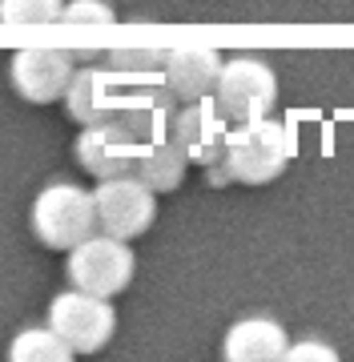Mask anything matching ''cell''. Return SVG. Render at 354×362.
<instances>
[{"label": "cell", "instance_id": "obj_15", "mask_svg": "<svg viewBox=\"0 0 354 362\" xmlns=\"http://www.w3.org/2000/svg\"><path fill=\"white\" fill-rule=\"evenodd\" d=\"M65 0H0L4 25H57Z\"/></svg>", "mask_w": 354, "mask_h": 362}, {"label": "cell", "instance_id": "obj_9", "mask_svg": "<svg viewBox=\"0 0 354 362\" xmlns=\"http://www.w3.org/2000/svg\"><path fill=\"white\" fill-rule=\"evenodd\" d=\"M73 157L89 177L101 181V177H117V173H133L141 149L129 137V129L113 117V121H101V125H81Z\"/></svg>", "mask_w": 354, "mask_h": 362}, {"label": "cell", "instance_id": "obj_5", "mask_svg": "<svg viewBox=\"0 0 354 362\" xmlns=\"http://www.w3.org/2000/svg\"><path fill=\"white\" fill-rule=\"evenodd\" d=\"M93 206H97V230L125 238V242L149 233L158 221V194L137 173L101 177L93 189Z\"/></svg>", "mask_w": 354, "mask_h": 362}, {"label": "cell", "instance_id": "obj_7", "mask_svg": "<svg viewBox=\"0 0 354 362\" xmlns=\"http://www.w3.org/2000/svg\"><path fill=\"white\" fill-rule=\"evenodd\" d=\"M230 133H234V121L218 109L213 97H201V101H185L177 109V121H173V137L185 145V153L194 165H218L225 157V145H230Z\"/></svg>", "mask_w": 354, "mask_h": 362}, {"label": "cell", "instance_id": "obj_11", "mask_svg": "<svg viewBox=\"0 0 354 362\" xmlns=\"http://www.w3.org/2000/svg\"><path fill=\"white\" fill-rule=\"evenodd\" d=\"M65 113L77 125H101L117 117V77L109 65H85L73 69V81L65 89Z\"/></svg>", "mask_w": 354, "mask_h": 362}, {"label": "cell", "instance_id": "obj_2", "mask_svg": "<svg viewBox=\"0 0 354 362\" xmlns=\"http://www.w3.org/2000/svg\"><path fill=\"white\" fill-rule=\"evenodd\" d=\"M28 221H33V233L45 250H65L69 254L77 242L97 233V206H93L89 189H81L73 181H53L37 194Z\"/></svg>", "mask_w": 354, "mask_h": 362}, {"label": "cell", "instance_id": "obj_3", "mask_svg": "<svg viewBox=\"0 0 354 362\" xmlns=\"http://www.w3.org/2000/svg\"><path fill=\"white\" fill-rule=\"evenodd\" d=\"M213 101L234 125H246V121H258V117H270L278 105V77L274 69L266 65L262 57H225L222 73H218V85H213Z\"/></svg>", "mask_w": 354, "mask_h": 362}, {"label": "cell", "instance_id": "obj_4", "mask_svg": "<svg viewBox=\"0 0 354 362\" xmlns=\"http://www.w3.org/2000/svg\"><path fill=\"white\" fill-rule=\"evenodd\" d=\"M133 270H137L133 246L105 230L77 242L69 250V266H65L69 282L77 290H89V294H101V298H117L133 282Z\"/></svg>", "mask_w": 354, "mask_h": 362}, {"label": "cell", "instance_id": "obj_14", "mask_svg": "<svg viewBox=\"0 0 354 362\" xmlns=\"http://www.w3.org/2000/svg\"><path fill=\"white\" fill-rule=\"evenodd\" d=\"M8 358L13 362H69L73 346L57 334L53 326H28L8 342Z\"/></svg>", "mask_w": 354, "mask_h": 362}, {"label": "cell", "instance_id": "obj_8", "mask_svg": "<svg viewBox=\"0 0 354 362\" xmlns=\"http://www.w3.org/2000/svg\"><path fill=\"white\" fill-rule=\"evenodd\" d=\"M73 69V57L61 49H20L8 65V81L28 105H53L65 97Z\"/></svg>", "mask_w": 354, "mask_h": 362}, {"label": "cell", "instance_id": "obj_12", "mask_svg": "<svg viewBox=\"0 0 354 362\" xmlns=\"http://www.w3.org/2000/svg\"><path fill=\"white\" fill-rule=\"evenodd\" d=\"M286 326L274 318H242L225 330L222 338V354L225 362H282L286 358Z\"/></svg>", "mask_w": 354, "mask_h": 362}, {"label": "cell", "instance_id": "obj_18", "mask_svg": "<svg viewBox=\"0 0 354 362\" xmlns=\"http://www.w3.org/2000/svg\"><path fill=\"white\" fill-rule=\"evenodd\" d=\"M286 358H290V362H298V358L338 362V350H334V346H326V342H314V338H310V342H298V346L290 342V346H286Z\"/></svg>", "mask_w": 354, "mask_h": 362}, {"label": "cell", "instance_id": "obj_17", "mask_svg": "<svg viewBox=\"0 0 354 362\" xmlns=\"http://www.w3.org/2000/svg\"><path fill=\"white\" fill-rule=\"evenodd\" d=\"M61 21L65 25H113L117 8L105 4V0H69L61 8Z\"/></svg>", "mask_w": 354, "mask_h": 362}, {"label": "cell", "instance_id": "obj_10", "mask_svg": "<svg viewBox=\"0 0 354 362\" xmlns=\"http://www.w3.org/2000/svg\"><path fill=\"white\" fill-rule=\"evenodd\" d=\"M222 52L206 49V45H182V49L165 52V65H161V77L170 85V93L177 101H201V97H213V85H218V73H222Z\"/></svg>", "mask_w": 354, "mask_h": 362}, {"label": "cell", "instance_id": "obj_1", "mask_svg": "<svg viewBox=\"0 0 354 362\" xmlns=\"http://www.w3.org/2000/svg\"><path fill=\"white\" fill-rule=\"evenodd\" d=\"M290 157H294L290 129L270 113L246 121V125H234L222 165L230 169V181H237V185H270L286 173Z\"/></svg>", "mask_w": 354, "mask_h": 362}, {"label": "cell", "instance_id": "obj_13", "mask_svg": "<svg viewBox=\"0 0 354 362\" xmlns=\"http://www.w3.org/2000/svg\"><path fill=\"white\" fill-rule=\"evenodd\" d=\"M189 153H185V145L177 141V137H165V141L149 145L141 157H137V165H133V173L153 189V194H173V189H182L185 173H189Z\"/></svg>", "mask_w": 354, "mask_h": 362}, {"label": "cell", "instance_id": "obj_6", "mask_svg": "<svg viewBox=\"0 0 354 362\" xmlns=\"http://www.w3.org/2000/svg\"><path fill=\"white\" fill-rule=\"evenodd\" d=\"M49 326L73 346V354H97L117 334V310L109 298L73 286L49 302Z\"/></svg>", "mask_w": 354, "mask_h": 362}, {"label": "cell", "instance_id": "obj_16", "mask_svg": "<svg viewBox=\"0 0 354 362\" xmlns=\"http://www.w3.org/2000/svg\"><path fill=\"white\" fill-rule=\"evenodd\" d=\"M165 52L161 49H113L109 52V69L125 73V77H141V73H161Z\"/></svg>", "mask_w": 354, "mask_h": 362}]
</instances>
